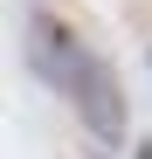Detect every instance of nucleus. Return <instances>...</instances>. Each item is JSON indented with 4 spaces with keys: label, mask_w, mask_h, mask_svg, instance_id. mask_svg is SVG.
Masks as SVG:
<instances>
[{
    "label": "nucleus",
    "mask_w": 152,
    "mask_h": 159,
    "mask_svg": "<svg viewBox=\"0 0 152 159\" xmlns=\"http://www.w3.org/2000/svg\"><path fill=\"white\" fill-rule=\"evenodd\" d=\"M21 42H28V69L42 76V83H56V90H69V97H76V83H83V69H90L83 42H76L56 14H42V7H28V28H21Z\"/></svg>",
    "instance_id": "1"
},
{
    "label": "nucleus",
    "mask_w": 152,
    "mask_h": 159,
    "mask_svg": "<svg viewBox=\"0 0 152 159\" xmlns=\"http://www.w3.org/2000/svg\"><path fill=\"white\" fill-rule=\"evenodd\" d=\"M76 104H83V118H90V131H97L104 145H118V139H124V97H118L111 62H97V56H90L83 83H76Z\"/></svg>",
    "instance_id": "2"
}]
</instances>
